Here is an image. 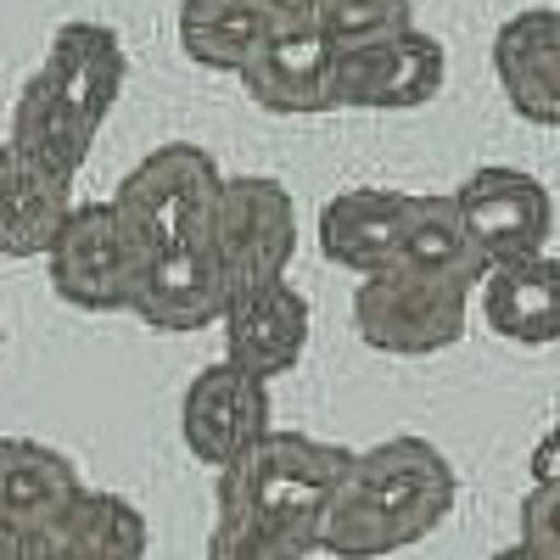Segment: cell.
I'll return each mask as SVG.
<instances>
[{"instance_id":"1","label":"cell","mask_w":560,"mask_h":560,"mask_svg":"<svg viewBox=\"0 0 560 560\" xmlns=\"http://www.w3.org/2000/svg\"><path fill=\"white\" fill-rule=\"evenodd\" d=\"M113 197L152 253L147 292H140L135 314L168 337L219 325L230 308V280L219 253V202H224L219 163L191 140H168L124 174Z\"/></svg>"},{"instance_id":"2","label":"cell","mask_w":560,"mask_h":560,"mask_svg":"<svg viewBox=\"0 0 560 560\" xmlns=\"http://www.w3.org/2000/svg\"><path fill=\"white\" fill-rule=\"evenodd\" d=\"M353 471V448L308 432L269 427L242 459L219 471V522L208 538L213 560H298L325 538L342 477Z\"/></svg>"},{"instance_id":"3","label":"cell","mask_w":560,"mask_h":560,"mask_svg":"<svg viewBox=\"0 0 560 560\" xmlns=\"http://www.w3.org/2000/svg\"><path fill=\"white\" fill-rule=\"evenodd\" d=\"M459 499V477L438 443L427 438H387L376 448L353 454V471L342 477L331 510H325V555L370 560L409 549L443 527Z\"/></svg>"},{"instance_id":"4","label":"cell","mask_w":560,"mask_h":560,"mask_svg":"<svg viewBox=\"0 0 560 560\" xmlns=\"http://www.w3.org/2000/svg\"><path fill=\"white\" fill-rule=\"evenodd\" d=\"M45 264H51V287L62 303L84 314H135L140 292H147L152 253L113 197V202H79Z\"/></svg>"},{"instance_id":"5","label":"cell","mask_w":560,"mask_h":560,"mask_svg":"<svg viewBox=\"0 0 560 560\" xmlns=\"http://www.w3.org/2000/svg\"><path fill=\"white\" fill-rule=\"evenodd\" d=\"M471 292L477 287H465L454 275L393 258L387 269L364 275V287L353 292V331L376 353L427 359V353H443L465 337Z\"/></svg>"},{"instance_id":"6","label":"cell","mask_w":560,"mask_h":560,"mask_svg":"<svg viewBox=\"0 0 560 560\" xmlns=\"http://www.w3.org/2000/svg\"><path fill=\"white\" fill-rule=\"evenodd\" d=\"M443 84H448L443 39L415 23L337 51V113H409L438 102Z\"/></svg>"},{"instance_id":"7","label":"cell","mask_w":560,"mask_h":560,"mask_svg":"<svg viewBox=\"0 0 560 560\" xmlns=\"http://www.w3.org/2000/svg\"><path fill=\"white\" fill-rule=\"evenodd\" d=\"M219 253H224V280L230 298L280 280L298 253V208L292 191L269 174H236L224 179L219 202Z\"/></svg>"},{"instance_id":"8","label":"cell","mask_w":560,"mask_h":560,"mask_svg":"<svg viewBox=\"0 0 560 560\" xmlns=\"http://www.w3.org/2000/svg\"><path fill=\"white\" fill-rule=\"evenodd\" d=\"M242 84L264 113H337V39L292 0V12L275 23L258 57L242 68Z\"/></svg>"},{"instance_id":"9","label":"cell","mask_w":560,"mask_h":560,"mask_svg":"<svg viewBox=\"0 0 560 560\" xmlns=\"http://www.w3.org/2000/svg\"><path fill=\"white\" fill-rule=\"evenodd\" d=\"M269 432V387L236 359L202 364L179 398V438L208 471H224Z\"/></svg>"},{"instance_id":"10","label":"cell","mask_w":560,"mask_h":560,"mask_svg":"<svg viewBox=\"0 0 560 560\" xmlns=\"http://www.w3.org/2000/svg\"><path fill=\"white\" fill-rule=\"evenodd\" d=\"M454 197H459V213L471 224V236L482 242L488 264L533 258L555 236V197L527 168H504V163L471 168Z\"/></svg>"},{"instance_id":"11","label":"cell","mask_w":560,"mask_h":560,"mask_svg":"<svg viewBox=\"0 0 560 560\" xmlns=\"http://www.w3.org/2000/svg\"><path fill=\"white\" fill-rule=\"evenodd\" d=\"M219 325H224V359H236L242 370H253L264 382L298 370V359L308 348V303H303V292H292L287 275L236 292Z\"/></svg>"},{"instance_id":"12","label":"cell","mask_w":560,"mask_h":560,"mask_svg":"<svg viewBox=\"0 0 560 560\" xmlns=\"http://www.w3.org/2000/svg\"><path fill=\"white\" fill-rule=\"evenodd\" d=\"M493 79L516 118L560 129V7H527L493 34Z\"/></svg>"},{"instance_id":"13","label":"cell","mask_w":560,"mask_h":560,"mask_svg":"<svg viewBox=\"0 0 560 560\" xmlns=\"http://www.w3.org/2000/svg\"><path fill=\"white\" fill-rule=\"evenodd\" d=\"M73 208V174L39 163L18 140L0 147V258H45Z\"/></svg>"},{"instance_id":"14","label":"cell","mask_w":560,"mask_h":560,"mask_svg":"<svg viewBox=\"0 0 560 560\" xmlns=\"http://www.w3.org/2000/svg\"><path fill=\"white\" fill-rule=\"evenodd\" d=\"M124 68H129L124 39L107 23H62L51 34V51L39 62V79L79 113V124L90 135H102L118 90H124Z\"/></svg>"},{"instance_id":"15","label":"cell","mask_w":560,"mask_h":560,"mask_svg":"<svg viewBox=\"0 0 560 560\" xmlns=\"http://www.w3.org/2000/svg\"><path fill=\"white\" fill-rule=\"evenodd\" d=\"M482 319L488 331L516 342V348H549L560 342V258L533 253V258H510L482 275Z\"/></svg>"},{"instance_id":"16","label":"cell","mask_w":560,"mask_h":560,"mask_svg":"<svg viewBox=\"0 0 560 560\" xmlns=\"http://www.w3.org/2000/svg\"><path fill=\"white\" fill-rule=\"evenodd\" d=\"M404 213L409 191H382V185H359L319 208V253L325 264L353 269V275H376L398 258L404 247Z\"/></svg>"},{"instance_id":"17","label":"cell","mask_w":560,"mask_h":560,"mask_svg":"<svg viewBox=\"0 0 560 560\" xmlns=\"http://www.w3.org/2000/svg\"><path fill=\"white\" fill-rule=\"evenodd\" d=\"M34 555L68 560H140L147 555V516L102 488H79L51 522L34 533Z\"/></svg>"},{"instance_id":"18","label":"cell","mask_w":560,"mask_h":560,"mask_svg":"<svg viewBox=\"0 0 560 560\" xmlns=\"http://www.w3.org/2000/svg\"><path fill=\"white\" fill-rule=\"evenodd\" d=\"M292 0H179V51L197 68L242 73Z\"/></svg>"},{"instance_id":"19","label":"cell","mask_w":560,"mask_h":560,"mask_svg":"<svg viewBox=\"0 0 560 560\" xmlns=\"http://www.w3.org/2000/svg\"><path fill=\"white\" fill-rule=\"evenodd\" d=\"M79 488L84 482L73 471V459L57 454L51 443L0 438V522H12L28 538V555H34V533L51 522Z\"/></svg>"},{"instance_id":"20","label":"cell","mask_w":560,"mask_h":560,"mask_svg":"<svg viewBox=\"0 0 560 560\" xmlns=\"http://www.w3.org/2000/svg\"><path fill=\"white\" fill-rule=\"evenodd\" d=\"M398 258L420 264V269H438V275H454V280H465V287H482V275L493 269L482 242L471 236V224H465L454 191L448 197H409Z\"/></svg>"},{"instance_id":"21","label":"cell","mask_w":560,"mask_h":560,"mask_svg":"<svg viewBox=\"0 0 560 560\" xmlns=\"http://www.w3.org/2000/svg\"><path fill=\"white\" fill-rule=\"evenodd\" d=\"M12 140H18L23 152H34L39 163L62 168V174H79L84 158H90V147H96V135L79 124V113L39 73L23 84V96L12 107Z\"/></svg>"},{"instance_id":"22","label":"cell","mask_w":560,"mask_h":560,"mask_svg":"<svg viewBox=\"0 0 560 560\" xmlns=\"http://www.w3.org/2000/svg\"><path fill=\"white\" fill-rule=\"evenodd\" d=\"M298 7L337 39V51L415 23V0H298Z\"/></svg>"},{"instance_id":"23","label":"cell","mask_w":560,"mask_h":560,"mask_svg":"<svg viewBox=\"0 0 560 560\" xmlns=\"http://www.w3.org/2000/svg\"><path fill=\"white\" fill-rule=\"evenodd\" d=\"M522 549L533 560H560V482H533L522 499Z\"/></svg>"},{"instance_id":"24","label":"cell","mask_w":560,"mask_h":560,"mask_svg":"<svg viewBox=\"0 0 560 560\" xmlns=\"http://www.w3.org/2000/svg\"><path fill=\"white\" fill-rule=\"evenodd\" d=\"M527 471H533V482H560V427H549V432L533 443Z\"/></svg>"},{"instance_id":"25","label":"cell","mask_w":560,"mask_h":560,"mask_svg":"<svg viewBox=\"0 0 560 560\" xmlns=\"http://www.w3.org/2000/svg\"><path fill=\"white\" fill-rule=\"evenodd\" d=\"M0 555H28V538L12 522H0Z\"/></svg>"},{"instance_id":"26","label":"cell","mask_w":560,"mask_h":560,"mask_svg":"<svg viewBox=\"0 0 560 560\" xmlns=\"http://www.w3.org/2000/svg\"><path fill=\"white\" fill-rule=\"evenodd\" d=\"M0 342H7V325H0Z\"/></svg>"}]
</instances>
